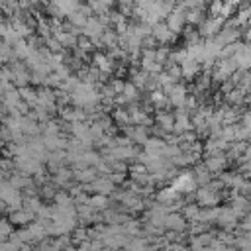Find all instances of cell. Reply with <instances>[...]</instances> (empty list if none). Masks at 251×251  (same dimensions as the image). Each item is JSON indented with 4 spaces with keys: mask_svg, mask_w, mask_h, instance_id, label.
Instances as JSON below:
<instances>
[{
    "mask_svg": "<svg viewBox=\"0 0 251 251\" xmlns=\"http://www.w3.org/2000/svg\"><path fill=\"white\" fill-rule=\"evenodd\" d=\"M184 10H186V6L176 0L175 8L163 18V22L167 24V27H169L173 33H176V35H178V33L182 31V27L186 25V22H184Z\"/></svg>",
    "mask_w": 251,
    "mask_h": 251,
    "instance_id": "1",
    "label": "cell"
},
{
    "mask_svg": "<svg viewBox=\"0 0 251 251\" xmlns=\"http://www.w3.org/2000/svg\"><path fill=\"white\" fill-rule=\"evenodd\" d=\"M171 184L175 186V190H176L178 194H190V192H194L196 186H198L196 180H194V176H192V171H188V169L178 171L176 176L171 180Z\"/></svg>",
    "mask_w": 251,
    "mask_h": 251,
    "instance_id": "2",
    "label": "cell"
},
{
    "mask_svg": "<svg viewBox=\"0 0 251 251\" xmlns=\"http://www.w3.org/2000/svg\"><path fill=\"white\" fill-rule=\"evenodd\" d=\"M222 25H224V18H222V16H208V18H204V20L196 25V29H198L200 37L206 39V37H214V35L222 29Z\"/></svg>",
    "mask_w": 251,
    "mask_h": 251,
    "instance_id": "3",
    "label": "cell"
},
{
    "mask_svg": "<svg viewBox=\"0 0 251 251\" xmlns=\"http://www.w3.org/2000/svg\"><path fill=\"white\" fill-rule=\"evenodd\" d=\"M194 200H196L198 206L206 208V206H218V204L222 202V196H220V192H214V190H210L206 184H202V186H196V190H194Z\"/></svg>",
    "mask_w": 251,
    "mask_h": 251,
    "instance_id": "4",
    "label": "cell"
},
{
    "mask_svg": "<svg viewBox=\"0 0 251 251\" xmlns=\"http://www.w3.org/2000/svg\"><path fill=\"white\" fill-rule=\"evenodd\" d=\"M151 35H153V39L159 43V45H171V43H175L176 41V33H173L169 27H167V24L161 20V22H155L153 25H151Z\"/></svg>",
    "mask_w": 251,
    "mask_h": 251,
    "instance_id": "5",
    "label": "cell"
},
{
    "mask_svg": "<svg viewBox=\"0 0 251 251\" xmlns=\"http://www.w3.org/2000/svg\"><path fill=\"white\" fill-rule=\"evenodd\" d=\"M35 92H37V102H35V104L47 108L49 114L55 116V112H57V104H55V92H53V88L41 84V86H35Z\"/></svg>",
    "mask_w": 251,
    "mask_h": 251,
    "instance_id": "6",
    "label": "cell"
},
{
    "mask_svg": "<svg viewBox=\"0 0 251 251\" xmlns=\"http://www.w3.org/2000/svg\"><path fill=\"white\" fill-rule=\"evenodd\" d=\"M202 163L208 167V171L212 173V175H218V173H222L224 169H227V165H229V161L226 159V155H224V151H220V153H212V155H202Z\"/></svg>",
    "mask_w": 251,
    "mask_h": 251,
    "instance_id": "7",
    "label": "cell"
},
{
    "mask_svg": "<svg viewBox=\"0 0 251 251\" xmlns=\"http://www.w3.org/2000/svg\"><path fill=\"white\" fill-rule=\"evenodd\" d=\"M163 227L173 229V231H184L186 229V220L180 212H167L163 218Z\"/></svg>",
    "mask_w": 251,
    "mask_h": 251,
    "instance_id": "8",
    "label": "cell"
},
{
    "mask_svg": "<svg viewBox=\"0 0 251 251\" xmlns=\"http://www.w3.org/2000/svg\"><path fill=\"white\" fill-rule=\"evenodd\" d=\"M102 31H104V25L98 22V18H96V16H94V18H92V16H88V18H86V22H84V25L80 27V33H82V35H86V37H90L92 41H94V39H98Z\"/></svg>",
    "mask_w": 251,
    "mask_h": 251,
    "instance_id": "9",
    "label": "cell"
},
{
    "mask_svg": "<svg viewBox=\"0 0 251 251\" xmlns=\"http://www.w3.org/2000/svg\"><path fill=\"white\" fill-rule=\"evenodd\" d=\"M8 220L12 222V226H27L29 222H33L35 220V214L33 212H29V210H25V208H18V210H12V212H8Z\"/></svg>",
    "mask_w": 251,
    "mask_h": 251,
    "instance_id": "10",
    "label": "cell"
},
{
    "mask_svg": "<svg viewBox=\"0 0 251 251\" xmlns=\"http://www.w3.org/2000/svg\"><path fill=\"white\" fill-rule=\"evenodd\" d=\"M96 176H98V173H96V169H94L92 165H86V167H80V169H73V180H75V182L88 184V182H92Z\"/></svg>",
    "mask_w": 251,
    "mask_h": 251,
    "instance_id": "11",
    "label": "cell"
},
{
    "mask_svg": "<svg viewBox=\"0 0 251 251\" xmlns=\"http://www.w3.org/2000/svg\"><path fill=\"white\" fill-rule=\"evenodd\" d=\"M20 131L27 137V135H39L41 131H39V122L37 120H33L29 114H25V116H22L20 118Z\"/></svg>",
    "mask_w": 251,
    "mask_h": 251,
    "instance_id": "12",
    "label": "cell"
},
{
    "mask_svg": "<svg viewBox=\"0 0 251 251\" xmlns=\"http://www.w3.org/2000/svg\"><path fill=\"white\" fill-rule=\"evenodd\" d=\"M176 196H178V192L175 190V186H173L171 182H167L163 188L155 190L153 200H155V202H161V204H169V202H171V200H175Z\"/></svg>",
    "mask_w": 251,
    "mask_h": 251,
    "instance_id": "13",
    "label": "cell"
},
{
    "mask_svg": "<svg viewBox=\"0 0 251 251\" xmlns=\"http://www.w3.org/2000/svg\"><path fill=\"white\" fill-rule=\"evenodd\" d=\"M200 73V63L194 61V59H184L180 63V76L184 80H192L196 75Z\"/></svg>",
    "mask_w": 251,
    "mask_h": 251,
    "instance_id": "14",
    "label": "cell"
},
{
    "mask_svg": "<svg viewBox=\"0 0 251 251\" xmlns=\"http://www.w3.org/2000/svg\"><path fill=\"white\" fill-rule=\"evenodd\" d=\"M153 122H155V124H157L159 127H163L165 131H173V122H175V114H173L171 110H157V114H155Z\"/></svg>",
    "mask_w": 251,
    "mask_h": 251,
    "instance_id": "15",
    "label": "cell"
},
{
    "mask_svg": "<svg viewBox=\"0 0 251 251\" xmlns=\"http://www.w3.org/2000/svg\"><path fill=\"white\" fill-rule=\"evenodd\" d=\"M192 176H194L196 184H198V186H202V184H206L214 175L208 171V167H206L202 161H198V163H194V165H192Z\"/></svg>",
    "mask_w": 251,
    "mask_h": 251,
    "instance_id": "16",
    "label": "cell"
},
{
    "mask_svg": "<svg viewBox=\"0 0 251 251\" xmlns=\"http://www.w3.org/2000/svg\"><path fill=\"white\" fill-rule=\"evenodd\" d=\"M88 204L94 208V210H98V212H102L104 208H108L110 204H112V200H110V196L108 194H100V192H90V196H88Z\"/></svg>",
    "mask_w": 251,
    "mask_h": 251,
    "instance_id": "17",
    "label": "cell"
},
{
    "mask_svg": "<svg viewBox=\"0 0 251 251\" xmlns=\"http://www.w3.org/2000/svg\"><path fill=\"white\" fill-rule=\"evenodd\" d=\"M118 33L114 31V27L110 25V27H104V31L100 33V47H108V49H112V47H116L118 45Z\"/></svg>",
    "mask_w": 251,
    "mask_h": 251,
    "instance_id": "18",
    "label": "cell"
},
{
    "mask_svg": "<svg viewBox=\"0 0 251 251\" xmlns=\"http://www.w3.org/2000/svg\"><path fill=\"white\" fill-rule=\"evenodd\" d=\"M51 35H55L57 39H59V43L63 45V49H73L75 47V43H76V35L75 33H71V31H67V29H59V31H55V33H51Z\"/></svg>",
    "mask_w": 251,
    "mask_h": 251,
    "instance_id": "19",
    "label": "cell"
},
{
    "mask_svg": "<svg viewBox=\"0 0 251 251\" xmlns=\"http://www.w3.org/2000/svg\"><path fill=\"white\" fill-rule=\"evenodd\" d=\"M204 20V8H186L184 10V22L188 25H198Z\"/></svg>",
    "mask_w": 251,
    "mask_h": 251,
    "instance_id": "20",
    "label": "cell"
},
{
    "mask_svg": "<svg viewBox=\"0 0 251 251\" xmlns=\"http://www.w3.org/2000/svg\"><path fill=\"white\" fill-rule=\"evenodd\" d=\"M110 118H112V122H116L120 127L126 126V124H129V112H127L126 106H116V108H112Z\"/></svg>",
    "mask_w": 251,
    "mask_h": 251,
    "instance_id": "21",
    "label": "cell"
},
{
    "mask_svg": "<svg viewBox=\"0 0 251 251\" xmlns=\"http://www.w3.org/2000/svg\"><path fill=\"white\" fill-rule=\"evenodd\" d=\"M18 92H20V98H22L24 102H27V104H29V108H31V106H35V102H37L35 86L25 84V86H20V88H18Z\"/></svg>",
    "mask_w": 251,
    "mask_h": 251,
    "instance_id": "22",
    "label": "cell"
},
{
    "mask_svg": "<svg viewBox=\"0 0 251 251\" xmlns=\"http://www.w3.org/2000/svg\"><path fill=\"white\" fill-rule=\"evenodd\" d=\"M122 94L126 96V100H127V104H129V102H137V100H139L141 90H139L135 84H131L129 80H126V84H124V88H122Z\"/></svg>",
    "mask_w": 251,
    "mask_h": 251,
    "instance_id": "23",
    "label": "cell"
},
{
    "mask_svg": "<svg viewBox=\"0 0 251 251\" xmlns=\"http://www.w3.org/2000/svg\"><path fill=\"white\" fill-rule=\"evenodd\" d=\"M182 37H184V43L188 45V43H196V41H200L202 37H200V33H198V29H196V25H184L182 27Z\"/></svg>",
    "mask_w": 251,
    "mask_h": 251,
    "instance_id": "24",
    "label": "cell"
},
{
    "mask_svg": "<svg viewBox=\"0 0 251 251\" xmlns=\"http://www.w3.org/2000/svg\"><path fill=\"white\" fill-rule=\"evenodd\" d=\"M86 18H88V16H84L80 10H75V12H71V14L67 16V22H69V24H73L75 27H78V29H80V27L84 25Z\"/></svg>",
    "mask_w": 251,
    "mask_h": 251,
    "instance_id": "25",
    "label": "cell"
},
{
    "mask_svg": "<svg viewBox=\"0 0 251 251\" xmlns=\"http://www.w3.org/2000/svg\"><path fill=\"white\" fill-rule=\"evenodd\" d=\"M43 45L47 47L49 53H57V51H65L63 45L59 43V39L55 35H49V37H43Z\"/></svg>",
    "mask_w": 251,
    "mask_h": 251,
    "instance_id": "26",
    "label": "cell"
},
{
    "mask_svg": "<svg viewBox=\"0 0 251 251\" xmlns=\"http://www.w3.org/2000/svg\"><path fill=\"white\" fill-rule=\"evenodd\" d=\"M0 57H2V61H4V63H6V61H10V59H14L12 45H10V43H6L4 39H0Z\"/></svg>",
    "mask_w": 251,
    "mask_h": 251,
    "instance_id": "27",
    "label": "cell"
},
{
    "mask_svg": "<svg viewBox=\"0 0 251 251\" xmlns=\"http://www.w3.org/2000/svg\"><path fill=\"white\" fill-rule=\"evenodd\" d=\"M0 10H2L4 16L16 12L18 10V0H0Z\"/></svg>",
    "mask_w": 251,
    "mask_h": 251,
    "instance_id": "28",
    "label": "cell"
},
{
    "mask_svg": "<svg viewBox=\"0 0 251 251\" xmlns=\"http://www.w3.org/2000/svg\"><path fill=\"white\" fill-rule=\"evenodd\" d=\"M222 6H224V0H210L206 8H208L210 16H220V12H222Z\"/></svg>",
    "mask_w": 251,
    "mask_h": 251,
    "instance_id": "29",
    "label": "cell"
},
{
    "mask_svg": "<svg viewBox=\"0 0 251 251\" xmlns=\"http://www.w3.org/2000/svg\"><path fill=\"white\" fill-rule=\"evenodd\" d=\"M108 178H110L116 186H120V184L126 180V173H122V171H110V173H108Z\"/></svg>",
    "mask_w": 251,
    "mask_h": 251,
    "instance_id": "30",
    "label": "cell"
},
{
    "mask_svg": "<svg viewBox=\"0 0 251 251\" xmlns=\"http://www.w3.org/2000/svg\"><path fill=\"white\" fill-rule=\"evenodd\" d=\"M2 63H4V61H2V57H0V65H2Z\"/></svg>",
    "mask_w": 251,
    "mask_h": 251,
    "instance_id": "31",
    "label": "cell"
}]
</instances>
